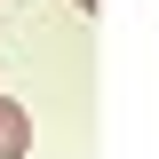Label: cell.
<instances>
[{
    "label": "cell",
    "instance_id": "1",
    "mask_svg": "<svg viewBox=\"0 0 159 159\" xmlns=\"http://www.w3.org/2000/svg\"><path fill=\"white\" fill-rule=\"evenodd\" d=\"M24 143H32V111L16 96H0V159H24Z\"/></svg>",
    "mask_w": 159,
    "mask_h": 159
},
{
    "label": "cell",
    "instance_id": "2",
    "mask_svg": "<svg viewBox=\"0 0 159 159\" xmlns=\"http://www.w3.org/2000/svg\"><path fill=\"white\" fill-rule=\"evenodd\" d=\"M80 8H96V0H80Z\"/></svg>",
    "mask_w": 159,
    "mask_h": 159
}]
</instances>
